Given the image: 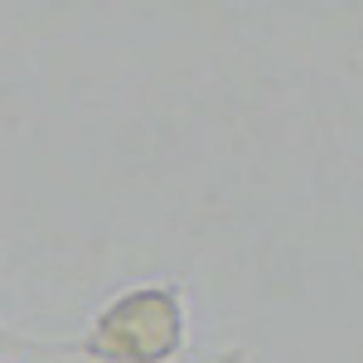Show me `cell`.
I'll list each match as a JSON object with an SVG mask.
<instances>
[{"label": "cell", "instance_id": "1", "mask_svg": "<svg viewBox=\"0 0 363 363\" xmlns=\"http://www.w3.org/2000/svg\"><path fill=\"white\" fill-rule=\"evenodd\" d=\"M194 344L184 281L150 277L112 291L73 339H39V359L73 363H179Z\"/></svg>", "mask_w": 363, "mask_h": 363}, {"label": "cell", "instance_id": "2", "mask_svg": "<svg viewBox=\"0 0 363 363\" xmlns=\"http://www.w3.org/2000/svg\"><path fill=\"white\" fill-rule=\"evenodd\" d=\"M0 354L5 359H20V354H39V339L34 335H20L5 315H0Z\"/></svg>", "mask_w": 363, "mask_h": 363}, {"label": "cell", "instance_id": "3", "mask_svg": "<svg viewBox=\"0 0 363 363\" xmlns=\"http://www.w3.org/2000/svg\"><path fill=\"white\" fill-rule=\"evenodd\" d=\"M218 363H247V349H223Z\"/></svg>", "mask_w": 363, "mask_h": 363}, {"label": "cell", "instance_id": "4", "mask_svg": "<svg viewBox=\"0 0 363 363\" xmlns=\"http://www.w3.org/2000/svg\"><path fill=\"white\" fill-rule=\"evenodd\" d=\"M0 363H20V359H0Z\"/></svg>", "mask_w": 363, "mask_h": 363}]
</instances>
